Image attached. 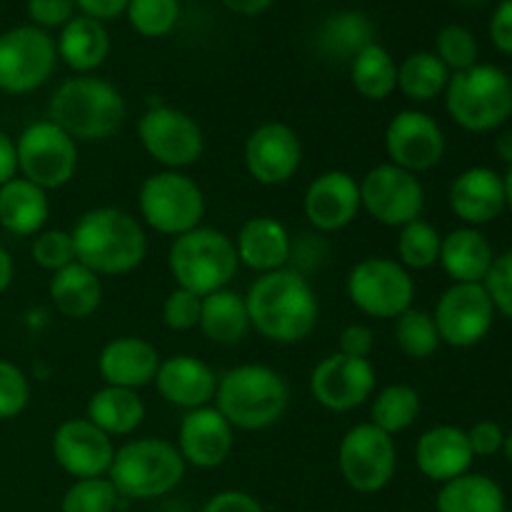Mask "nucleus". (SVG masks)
<instances>
[{"instance_id": "nucleus-35", "label": "nucleus", "mask_w": 512, "mask_h": 512, "mask_svg": "<svg viewBox=\"0 0 512 512\" xmlns=\"http://www.w3.org/2000/svg\"><path fill=\"white\" fill-rule=\"evenodd\" d=\"M348 68L350 83L360 98L383 103L398 90V63L380 43L368 45L363 53L355 55Z\"/></svg>"}, {"instance_id": "nucleus-31", "label": "nucleus", "mask_w": 512, "mask_h": 512, "mask_svg": "<svg viewBox=\"0 0 512 512\" xmlns=\"http://www.w3.org/2000/svg\"><path fill=\"white\" fill-rule=\"evenodd\" d=\"M493 260V248L478 228H455L440 243L438 263L453 283H483Z\"/></svg>"}, {"instance_id": "nucleus-18", "label": "nucleus", "mask_w": 512, "mask_h": 512, "mask_svg": "<svg viewBox=\"0 0 512 512\" xmlns=\"http://www.w3.org/2000/svg\"><path fill=\"white\" fill-rule=\"evenodd\" d=\"M375 383H378V375L370 360L333 353L325 355L310 370L308 388L320 408L330 413H350L373 398Z\"/></svg>"}, {"instance_id": "nucleus-24", "label": "nucleus", "mask_w": 512, "mask_h": 512, "mask_svg": "<svg viewBox=\"0 0 512 512\" xmlns=\"http://www.w3.org/2000/svg\"><path fill=\"white\" fill-rule=\"evenodd\" d=\"M238 263L253 273L265 275L288 268L293 258V238L283 220L273 215H255L240 225L233 238Z\"/></svg>"}, {"instance_id": "nucleus-23", "label": "nucleus", "mask_w": 512, "mask_h": 512, "mask_svg": "<svg viewBox=\"0 0 512 512\" xmlns=\"http://www.w3.org/2000/svg\"><path fill=\"white\" fill-rule=\"evenodd\" d=\"M448 203L455 218L463 220V225H468V228L493 223L508 205L505 203L503 175L495 173L493 168H485V165L463 170L450 183Z\"/></svg>"}, {"instance_id": "nucleus-6", "label": "nucleus", "mask_w": 512, "mask_h": 512, "mask_svg": "<svg viewBox=\"0 0 512 512\" xmlns=\"http://www.w3.org/2000/svg\"><path fill=\"white\" fill-rule=\"evenodd\" d=\"M238 268L233 238L210 225H200L170 243L168 270L175 285L200 298L228 288L238 275Z\"/></svg>"}, {"instance_id": "nucleus-4", "label": "nucleus", "mask_w": 512, "mask_h": 512, "mask_svg": "<svg viewBox=\"0 0 512 512\" xmlns=\"http://www.w3.org/2000/svg\"><path fill=\"white\" fill-rule=\"evenodd\" d=\"M213 405L235 430H268L288 413L290 385L270 365H235L218 378Z\"/></svg>"}, {"instance_id": "nucleus-39", "label": "nucleus", "mask_w": 512, "mask_h": 512, "mask_svg": "<svg viewBox=\"0 0 512 512\" xmlns=\"http://www.w3.org/2000/svg\"><path fill=\"white\" fill-rule=\"evenodd\" d=\"M440 243H443V235L438 233V228L418 218L398 230V243H395L398 258L395 260L408 270H428L438 265Z\"/></svg>"}, {"instance_id": "nucleus-19", "label": "nucleus", "mask_w": 512, "mask_h": 512, "mask_svg": "<svg viewBox=\"0 0 512 512\" xmlns=\"http://www.w3.org/2000/svg\"><path fill=\"white\" fill-rule=\"evenodd\" d=\"M50 450L58 468L73 480L105 478L115 458V440L88 418H68L53 430Z\"/></svg>"}, {"instance_id": "nucleus-43", "label": "nucleus", "mask_w": 512, "mask_h": 512, "mask_svg": "<svg viewBox=\"0 0 512 512\" xmlns=\"http://www.w3.org/2000/svg\"><path fill=\"white\" fill-rule=\"evenodd\" d=\"M30 255H33L35 265L48 270L50 275L68 268V265H73L75 248H73V238H70V230L43 228L38 235H33Z\"/></svg>"}, {"instance_id": "nucleus-44", "label": "nucleus", "mask_w": 512, "mask_h": 512, "mask_svg": "<svg viewBox=\"0 0 512 512\" xmlns=\"http://www.w3.org/2000/svg\"><path fill=\"white\" fill-rule=\"evenodd\" d=\"M200 308H203V298H200V295L175 285V288L165 295L160 315H163V323L168 330H173V333H188V330L198 328Z\"/></svg>"}, {"instance_id": "nucleus-28", "label": "nucleus", "mask_w": 512, "mask_h": 512, "mask_svg": "<svg viewBox=\"0 0 512 512\" xmlns=\"http://www.w3.org/2000/svg\"><path fill=\"white\" fill-rule=\"evenodd\" d=\"M50 218L48 193L25 178L0 185V228L15 238H33Z\"/></svg>"}, {"instance_id": "nucleus-50", "label": "nucleus", "mask_w": 512, "mask_h": 512, "mask_svg": "<svg viewBox=\"0 0 512 512\" xmlns=\"http://www.w3.org/2000/svg\"><path fill=\"white\" fill-rule=\"evenodd\" d=\"M200 512H265L263 503L245 490H220Z\"/></svg>"}, {"instance_id": "nucleus-22", "label": "nucleus", "mask_w": 512, "mask_h": 512, "mask_svg": "<svg viewBox=\"0 0 512 512\" xmlns=\"http://www.w3.org/2000/svg\"><path fill=\"white\" fill-rule=\"evenodd\" d=\"M153 383L165 403L183 408L188 413V410L213 405L215 390H218V375L213 373V368L205 360L180 353L160 360Z\"/></svg>"}, {"instance_id": "nucleus-53", "label": "nucleus", "mask_w": 512, "mask_h": 512, "mask_svg": "<svg viewBox=\"0 0 512 512\" xmlns=\"http://www.w3.org/2000/svg\"><path fill=\"white\" fill-rule=\"evenodd\" d=\"M18 178V153H15V140L5 130H0V185Z\"/></svg>"}, {"instance_id": "nucleus-7", "label": "nucleus", "mask_w": 512, "mask_h": 512, "mask_svg": "<svg viewBox=\"0 0 512 512\" xmlns=\"http://www.w3.org/2000/svg\"><path fill=\"white\" fill-rule=\"evenodd\" d=\"M443 95L453 123L468 133L503 128L512 115V80L498 65L475 63L453 73Z\"/></svg>"}, {"instance_id": "nucleus-8", "label": "nucleus", "mask_w": 512, "mask_h": 512, "mask_svg": "<svg viewBox=\"0 0 512 512\" xmlns=\"http://www.w3.org/2000/svg\"><path fill=\"white\" fill-rule=\"evenodd\" d=\"M205 193L185 170H158L140 183L138 213L145 228L168 238L190 233L205 220Z\"/></svg>"}, {"instance_id": "nucleus-60", "label": "nucleus", "mask_w": 512, "mask_h": 512, "mask_svg": "<svg viewBox=\"0 0 512 512\" xmlns=\"http://www.w3.org/2000/svg\"><path fill=\"white\" fill-rule=\"evenodd\" d=\"M305 3H323V0H305Z\"/></svg>"}, {"instance_id": "nucleus-5", "label": "nucleus", "mask_w": 512, "mask_h": 512, "mask_svg": "<svg viewBox=\"0 0 512 512\" xmlns=\"http://www.w3.org/2000/svg\"><path fill=\"white\" fill-rule=\"evenodd\" d=\"M183 455L165 438H135L115 448L108 480L120 498L158 500L173 493L185 478Z\"/></svg>"}, {"instance_id": "nucleus-48", "label": "nucleus", "mask_w": 512, "mask_h": 512, "mask_svg": "<svg viewBox=\"0 0 512 512\" xmlns=\"http://www.w3.org/2000/svg\"><path fill=\"white\" fill-rule=\"evenodd\" d=\"M375 350V333L365 323H350L338 335V353L348 358L370 360Z\"/></svg>"}, {"instance_id": "nucleus-57", "label": "nucleus", "mask_w": 512, "mask_h": 512, "mask_svg": "<svg viewBox=\"0 0 512 512\" xmlns=\"http://www.w3.org/2000/svg\"><path fill=\"white\" fill-rule=\"evenodd\" d=\"M503 183H505V203H508L510 210H512V165H510L508 173H505Z\"/></svg>"}, {"instance_id": "nucleus-14", "label": "nucleus", "mask_w": 512, "mask_h": 512, "mask_svg": "<svg viewBox=\"0 0 512 512\" xmlns=\"http://www.w3.org/2000/svg\"><path fill=\"white\" fill-rule=\"evenodd\" d=\"M360 183V205L375 223L385 228H403L423 215L425 188L418 175L393 163L370 168Z\"/></svg>"}, {"instance_id": "nucleus-42", "label": "nucleus", "mask_w": 512, "mask_h": 512, "mask_svg": "<svg viewBox=\"0 0 512 512\" xmlns=\"http://www.w3.org/2000/svg\"><path fill=\"white\" fill-rule=\"evenodd\" d=\"M435 55L445 63L450 73H460L478 63V40L465 25L450 23L435 35Z\"/></svg>"}, {"instance_id": "nucleus-36", "label": "nucleus", "mask_w": 512, "mask_h": 512, "mask_svg": "<svg viewBox=\"0 0 512 512\" xmlns=\"http://www.w3.org/2000/svg\"><path fill=\"white\" fill-rule=\"evenodd\" d=\"M450 75L453 73L445 68L438 55L430 50H418L398 63V90L413 103H430L445 93Z\"/></svg>"}, {"instance_id": "nucleus-58", "label": "nucleus", "mask_w": 512, "mask_h": 512, "mask_svg": "<svg viewBox=\"0 0 512 512\" xmlns=\"http://www.w3.org/2000/svg\"><path fill=\"white\" fill-rule=\"evenodd\" d=\"M503 453H505V458H508L510 463H512V433L505 435V440H503Z\"/></svg>"}, {"instance_id": "nucleus-11", "label": "nucleus", "mask_w": 512, "mask_h": 512, "mask_svg": "<svg viewBox=\"0 0 512 512\" xmlns=\"http://www.w3.org/2000/svg\"><path fill=\"white\" fill-rule=\"evenodd\" d=\"M338 470L345 485L360 495H375L388 488L398 470V448L393 435L373 423H358L345 430L338 445Z\"/></svg>"}, {"instance_id": "nucleus-12", "label": "nucleus", "mask_w": 512, "mask_h": 512, "mask_svg": "<svg viewBox=\"0 0 512 512\" xmlns=\"http://www.w3.org/2000/svg\"><path fill=\"white\" fill-rule=\"evenodd\" d=\"M138 143L163 170H185L205 153L198 120L173 105H153L138 120Z\"/></svg>"}, {"instance_id": "nucleus-47", "label": "nucleus", "mask_w": 512, "mask_h": 512, "mask_svg": "<svg viewBox=\"0 0 512 512\" xmlns=\"http://www.w3.org/2000/svg\"><path fill=\"white\" fill-rule=\"evenodd\" d=\"M25 10H28L30 25L35 28L60 30L75 18V0H28Z\"/></svg>"}, {"instance_id": "nucleus-9", "label": "nucleus", "mask_w": 512, "mask_h": 512, "mask_svg": "<svg viewBox=\"0 0 512 512\" xmlns=\"http://www.w3.org/2000/svg\"><path fill=\"white\" fill-rule=\"evenodd\" d=\"M348 300L368 318L395 320L413 308L415 280L395 258L368 255L348 270L345 278Z\"/></svg>"}, {"instance_id": "nucleus-37", "label": "nucleus", "mask_w": 512, "mask_h": 512, "mask_svg": "<svg viewBox=\"0 0 512 512\" xmlns=\"http://www.w3.org/2000/svg\"><path fill=\"white\" fill-rule=\"evenodd\" d=\"M420 408V393L408 383H393L385 385L383 390H378L370 405V423L375 428H380L388 435H400L408 428H413L415 420H418Z\"/></svg>"}, {"instance_id": "nucleus-3", "label": "nucleus", "mask_w": 512, "mask_h": 512, "mask_svg": "<svg viewBox=\"0 0 512 512\" xmlns=\"http://www.w3.org/2000/svg\"><path fill=\"white\" fill-rule=\"evenodd\" d=\"M128 105L123 93L98 75H75L50 95L48 120L75 143H105L123 128Z\"/></svg>"}, {"instance_id": "nucleus-32", "label": "nucleus", "mask_w": 512, "mask_h": 512, "mask_svg": "<svg viewBox=\"0 0 512 512\" xmlns=\"http://www.w3.org/2000/svg\"><path fill=\"white\" fill-rule=\"evenodd\" d=\"M48 295L63 318L85 320L98 313L103 303V278L75 260L73 265L50 275Z\"/></svg>"}, {"instance_id": "nucleus-16", "label": "nucleus", "mask_w": 512, "mask_h": 512, "mask_svg": "<svg viewBox=\"0 0 512 512\" xmlns=\"http://www.w3.org/2000/svg\"><path fill=\"white\" fill-rule=\"evenodd\" d=\"M243 163L255 183L278 188L298 175L303 165V140L298 130L283 120L260 123L245 138Z\"/></svg>"}, {"instance_id": "nucleus-49", "label": "nucleus", "mask_w": 512, "mask_h": 512, "mask_svg": "<svg viewBox=\"0 0 512 512\" xmlns=\"http://www.w3.org/2000/svg\"><path fill=\"white\" fill-rule=\"evenodd\" d=\"M505 433L500 430L498 423L493 420H480L473 428L468 430V443L473 450L475 458H490V455H498L503 450Z\"/></svg>"}, {"instance_id": "nucleus-20", "label": "nucleus", "mask_w": 512, "mask_h": 512, "mask_svg": "<svg viewBox=\"0 0 512 512\" xmlns=\"http://www.w3.org/2000/svg\"><path fill=\"white\" fill-rule=\"evenodd\" d=\"M360 183L348 170H325L315 175L303 193V213L318 233H340L358 220Z\"/></svg>"}, {"instance_id": "nucleus-15", "label": "nucleus", "mask_w": 512, "mask_h": 512, "mask_svg": "<svg viewBox=\"0 0 512 512\" xmlns=\"http://www.w3.org/2000/svg\"><path fill=\"white\" fill-rule=\"evenodd\" d=\"M440 343L450 348H473L490 333L495 305L483 283H453L433 310Z\"/></svg>"}, {"instance_id": "nucleus-52", "label": "nucleus", "mask_w": 512, "mask_h": 512, "mask_svg": "<svg viewBox=\"0 0 512 512\" xmlns=\"http://www.w3.org/2000/svg\"><path fill=\"white\" fill-rule=\"evenodd\" d=\"M130 0H75V8L80 10V15H88V18L100 20H115L120 15H125Z\"/></svg>"}, {"instance_id": "nucleus-61", "label": "nucleus", "mask_w": 512, "mask_h": 512, "mask_svg": "<svg viewBox=\"0 0 512 512\" xmlns=\"http://www.w3.org/2000/svg\"><path fill=\"white\" fill-rule=\"evenodd\" d=\"M503 512H512V510H508V508H505V510H503Z\"/></svg>"}, {"instance_id": "nucleus-55", "label": "nucleus", "mask_w": 512, "mask_h": 512, "mask_svg": "<svg viewBox=\"0 0 512 512\" xmlns=\"http://www.w3.org/2000/svg\"><path fill=\"white\" fill-rule=\"evenodd\" d=\"M15 280V263H13V255L8 253L3 243H0V295L13 285Z\"/></svg>"}, {"instance_id": "nucleus-59", "label": "nucleus", "mask_w": 512, "mask_h": 512, "mask_svg": "<svg viewBox=\"0 0 512 512\" xmlns=\"http://www.w3.org/2000/svg\"><path fill=\"white\" fill-rule=\"evenodd\" d=\"M460 3H483V0H460Z\"/></svg>"}, {"instance_id": "nucleus-34", "label": "nucleus", "mask_w": 512, "mask_h": 512, "mask_svg": "<svg viewBox=\"0 0 512 512\" xmlns=\"http://www.w3.org/2000/svg\"><path fill=\"white\" fill-rule=\"evenodd\" d=\"M438 512H503L505 493L493 478L465 473L440 485L435 498Z\"/></svg>"}, {"instance_id": "nucleus-51", "label": "nucleus", "mask_w": 512, "mask_h": 512, "mask_svg": "<svg viewBox=\"0 0 512 512\" xmlns=\"http://www.w3.org/2000/svg\"><path fill=\"white\" fill-rule=\"evenodd\" d=\"M490 38L500 53L512 55V0H503L490 18Z\"/></svg>"}, {"instance_id": "nucleus-1", "label": "nucleus", "mask_w": 512, "mask_h": 512, "mask_svg": "<svg viewBox=\"0 0 512 512\" xmlns=\"http://www.w3.org/2000/svg\"><path fill=\"white\" fill-rule=\"evenodd\" d=\"M250 328L278 345H298L315 333L320 300L300 270L283 268L258 275L245 293Z\"/></svg>"}, {"instance_id": "nucleus-33", "label": "nucleus", "mask_w": 512, "mask_h": 512, "mask_svg": "<svg viewBox=\"0 0 512 512\" xmlns=\"http://www.w3.org/2000/svg\"><path fill=\"white\" fill-rule=\"evenodd\" d=\"M198 330L215 345H238L253 330L245 295L230 288L205 295Z\"/></svg>"}, {"instance_id": "nucleus-26", "label": "nucleus", "mask_w": 512, "mask_h": 512, "mask_svg": "<svg viewBox=\"0 0 512 512\" xmlns=\"http://www.w3.org/2000/svg\"><path fill=\"white\" fill-rule=\"evenodd\" d=\"M475 455L468 443V430L455 425H435L415 443V465L433 483H448L470 473Z\"/></svg>"}, {"instance_id": "nucleus-21", "label": "nucleus", "mask_w": 512, "mask_h": 512, "mask_svg": "<svg viewBox=\"0 0 512 512\" xmlns=\"http://www.w3.org/2000/svg\"><path fill=\"white\" fill-rule=\"evenodd\" d=\"M175 448L183 455L185 465L198 470L220 468L233 455L235 428L215 405L188 410L180 420Z\"/></svg>"}, {"instance_id": "nucleus-30", "label": "nucleus", "mask_w": 512, "mask_h": 512, "mask_svg": "<svg viewBox=\"0 0 512 512\" xmlns=\"http://www.w3.org/2000/svg\"><path fill=\"white\" fill-rule=\"evenodd\" d=\"M145 413L148 408L138 390L113 388V385L95 390L85 405V418L113 440L133 435L143 425Z\"/></svg>"}, {"instance_id": "nucleus-41", "label": "nucleus", "mask_w": 512, "mask_h": 512, "mask_svg": "<svg viewBox=\"0 0 512 512\" xmlns=\"http://www.w3.org/2000/svg\"><path fill=\"white\" fill-rule=\"evenodd\" d=\"M120 495L115 485L105 478L73 480L60 500V512H115Z\"/></svg>"}, {"instance_id": "nucleus-56", "label": "nucleus", "mask_w": 512, "mask_h": 512, "mask_svg": "<svg viewBox=\"0 0 512 512\" xmlns=\"http://www.w3.org/2000/svg\"><path fill=\"white\" fill-rule=\"evenodd\" d=\"M495 153H498V158L503 163L512 165V130H505V133L498 135V140H495Z\"/></svg>"}, {"instance_id": "nucleus-17", "label": "nucleus", "mask_w": 512, "mask_h": 512, "mask_svg": "<svg viewBox=\"0 0 512 512\" xmlns=\"http://www.w3.org/2000/svg\"><path fill=\"white\" fill-rule=\"evenodd\" d=\"M385 155L388 163L420 175L440 165L445 155V133L438 120L425 110L405 108L385 125Z\"/></svg>"}, {"instance_id": "nucleus-46", "label": "nucleus", "mask_w": 512, "mask_h": 512, "mask_svg": "<svg viewBox=\"0 0 512 512\" xmlns=\"http://www.w3.org/2000/svg\"><path fill=\"white\" fill-rule=\"evenodd\" d=\"M495 310L512 320V250L503 255H495L488 275L483 280Z\"/></svg>"}, {"instance_id": "nucleus-27", "label": "nucleus", "mask_w": 512, "mask_h": 512, "mask_svg": "<svg viewBox=\"0 0 512 512\" xmlns=\"http://www.w3.org/2000/svg\"><path fill=\"white\" fill-rule=\"evenodd\" d=\"M375 40V23L360 10H338L328 15L315 30V50L330 63L350 65Z\"/></svg>"}, {"instance_id": "nucleus-10", "label": "nucleus", "mask_w": 512, "mask_h": 512, "mask_svg": "<svg viewBox=\"0 0 512 512\" xmlns=\"http://www.w3.org/2000/svg\"><path fill=\"white\" fill-rule=\"evenodd\" d=\"M15 153L20 178L30 180L45 193L65 188L78 173V143L48 118L23 128L15 138Z\"/></svg>"}, {"instance_id": "nucleus-13", "label": "nucleus", "mask_w": 512, "mask_h": 512, "mask_svg": "<svg viewBox=\"0 0 512 512\" xmlns=\"http://www.w3.org/2000/svg\"><path fill=\"white\" fill-rule=\"evenodd\" d=\"M58 68V48L48 30L18 25L0 33V90L28 95L43 88Z\"/></svg>"}, {"instance_id": "nucleus-38", "label": "nucleus", "mask_w": 512, "mask_h": 512, "mask_svg": "<svg viewBox=\"0 0 512 512\" xmlns=\"http://www.w3.org/2000/svg\"><path fill=\"white\" fill-rule=\"evenodd\" d=\"M395 345L410 360H428L440 348V335L435 328L433 313L423 308H408L395 318Z\"/></svg>"}, {"instance_id": "nucleus-25", "label": "nucleus", "mask_w": 512, "mask_h": 512, "mask_svg": "<svg viewBox=\"0 0 512 512\" xmlns=\"http://www.w3.org/2000/svg\"><path fill=\"white\" fill-rule=\"evenodd\" d=\"M160 353L150 340L138 335H120L103 345L98 355V375L113 388L140 390L155 380Z\"/></svg>"}, {"instance_id": "nucleus-40", "label": "nucleus", "mask_w": 512, "mask_h": 512, "mask_svg": "<svg viewBox=\"0 0 512 512\" xmlns=\"http://www.w3.org/2000/svg\"><path fill=\"white\" fill-rule=\"evenodd\" d=\"M125 18L143 38H165L180 20V0H130Z\"/></svg>"}, {"instance_id": "nucleus-45", "label": "nucleus", "mask_w": 512, "mask_h": 512, "mask_svg": "<svg viewBox=\"0 0 512 512\" xmlns=\"http://www.w3.org/2000/svg\"><path fill=\"white\" fill-rule=\"evenodd\" d=\"M30 380L10 360H0V420H13L28 408Z\"/></svg>"}, {"instance_id": "nucleus-2", "label": "nucleus", "mask_w": 512, "mask_h": 512, "mask_svg": "<svg viewBox=\"0 0 512 512\" xmlns=\"http://www.w3.org/2000/svg\"><path fill=\"white\" fill-rule=\"evenodd\" d=\"M75 260L100 278H118L140 268L148 255V233L133 213L113 205L90 208L70 230Z\"/></svg>"}, {"instance_id": "nucleus-29", "label": "nucleus", "mask_w": 512, "mask_h": 512, "mask_svg": "<svg viewBox=\"0 0 512 512\" xmlns=\"http://www.w3.org/2000/svg\"><path fill=\"white\" fill-rule=\"evenodd\" d=\"M55 48H58V60L75 70V75H93V70H98L108 58L110 33L100 20L75 15L60 28Z\"/></svg>"}, {"instance_id": "nucleus-54", "label": "nucleus", "mask_w": 512, "mask_h": 512, "mask_svg": "<svg viewBox=\"0 0 512 512\" xmlns=\"http://www.w3.org/2000/svg\"><path fill=\"white\" fill-rule=\"evenodd\" d=\"M230 13L238 15H260L273 8L275 0H220Z\"/></svg>"}]
</instances>
